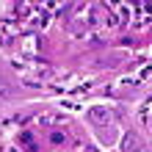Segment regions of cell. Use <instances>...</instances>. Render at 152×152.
<instances>
[{"label": "cell", "mask_w": 152, "mask_h": 152, "mask_svg": "<svg viewBox=\"0 0 152 152\" xmlns=\"http://www.w3.org/2000/svg\"><path fill=\"white\" fill-rule=\"evenodd\" d=\"M88 116H91L94 122H111V119H113V113H111L108 108H91V111H88Z\"/></svg>", "instance_id": "1"}, {"label": "cell", "mask_w": 152, "mask_h": 152, "mask_svg": "<svg viewBox=\"0 0 152 152\" xmlns=\"http://www.w3.org/2000/svg\"><path fill=\"white\" fill-rule=\"evenodd\" d=\"M11 97H14V86L0 77V100H11Z\"/></svg>", "instance_id": "2"}, {"label": "cell", "mask_w": 152, "mask_h": 152, "mask_svg": "<svg viewBox=\"0 0 152 152\" xmlns=\"http://www.w3.org/2000/svg\"><path fill=\"white\" fill-rule=\"evenodd\" d=\"M124 152H141V144H138L136 136H127V138H124Z\"/></svg>", "instance_id": "3"}]
</instances>
